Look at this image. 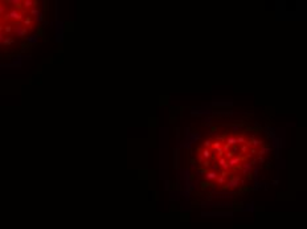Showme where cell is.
Wrapping results in <instances>:
<instances>
[{"label": "cell", "instance_id": "6da1fadb", "mask_svg": "<svg viewBox=\"0 0 307 229\" xmlns=\"http://www.w3.org/2000/svg\"><path fill=\"white\" fill-rule=\"evenodd\" d=\"M241 183H242V181H241V178H240V176H230V178L226 180V183H225L224 185H225L226 189H233V188H237Z\"/></svg>", "mask_w": 307, "mask_h": 229}, {"label": "cell", "instance_id": "7a4b0ae2", "mask_svg": "<svg viewBox=\"0 0 307 229\" xmlns=\"http://www.w3.org/2000/svg\"><path fill=\"white\" fill-rule=\"evenodd\" d=\"M245 159H246V158L233 156L232 159H229V160H228V167H229V168H233V170H234V168H236V167H237L238 164H241V163H242V162H244Z\"/></svg>", "mask_w": 307, "mask_h": 229}, {"label": "cell", "instance_id": "3957f363", "mask_svg": "<svg viewBox=\"0 0 307 229\" xmlns=\"http://www.w3.org/2000/svg\"><path fill=\"white\" fill-rule=\"evenodd\" d=\"M200 155L204 158V160H211L213 158V151L211 148H201L200 150Z\"/></svg>", "mask_w": 307, "mask_h": 229}, {"label": "cell", "instance_id": "277c9868", "mask_svg": "<svg viewBox=\"0 0 307 229\" xmlns=\"http://www.w3.org/2000/svg\"><path fill=\"white\" fill-rule=\"evenodd\" d=\"M252 167H253V163H252V162H245L244 164H242V175H245V176L250 175Z\"/></svg>", "mask_w": 307, "mask_h": 229}, {"label": "cell", "instance_id": "5b68a950", "mask_svg": "<svg viewBox=\"0 0 307 229\" xmlns=\"http://www.w3.org/2000/svg\"><path fill=\"white\" fill-rule=\"evenodd\" d=\"M217 166H218V168H221V170H224V171H228V170H229V167H228V160H226L224 156H222V158H218Z\"/></svg>", "mask_w": 307, "mask_h": 229}, {"label": "cell", "instance_id": "8992f818", "mask_svg": "<svg viewBox=\"0 0 307 229\" xmlns=\"http://www.w3.org/2000/svg\"><path fill=\"white\" fill-rule=\"evenodd\" d=\"M217 176H218V172H216V171H205V179L208 181H215L217 179Z\"/></svg>", "mask_w": 307, "mask_h": 229}, {"label": "cell", "instance_id": "52a82bcc", "mask_svg": "<svg viewBox=\"0 0 307 229\" xmlns=\"http://www.w3.org/2000/svg\"><path fill=\"white\" fill-rule=\"evenodd\" d=\"M222 143H225L229 148L233 147V146H237V144H236V135H229V137H226V139H225Z\"/></svg>", "mask_w": 307, "mask_h": 229}, {"label": "cell", "instance_id": "ba28073f", "mask_svg": "<svg viewBox=\"0 0 307 229\" xmlns=\"http://www.w3.org/2000/svg\"><path fill=\"white\" fill-rule=\"evenodd\" d=\"M261 146H263V140H261V139H254V138L250 139V147H252V148H259Z\"/></svg>", "mask_w": 307, "mask_h": 229}, {"label": "cell", "instance_id": "9c48e42d", "mask_svg": "<svg viewBox=\"0 0 307 229\" xmlns=\"http://www.w3.org/2000/svg\"><path fill=\"white\" fill-rule=\"evenodd\" d=\"M221 146H222V142H220V140H215V142H212V146H211V150L215 152V151H217L218 148H221Z\"/></svg>", "mask_w": 307, "mask_h": 229}, {"label": "cell", "instance_id": "30bf717a", "mask_svg": "<svg viewBox=\"0 0 307 229\" xmlns=\"http://www.w3.org/2000/svg\"><path fill=\"white\" fill-rule=\"evenodd\" d=\"M246 138L244 137V135H240V137H236V144L238 146V144H245L246 143Z\"/></svg>", "mask_w": 307, "mask_h": 229}, {"label": "cell", "instance_id": "8fae6325", "mask_svg": "<svg viewBox=\"0 0 307 229\" xmlns=\"http://www.w3.org/2000/svg\"><path fill=\"white\" fill-rule=\"evenodd\" d=\"M249 148H250V147H249L248 144H241V147L238 148V150H240V152H241L242 155H248V154H249Z\"/></svg>", "mask_w": 307, "mask_h": 229}, {"label": "cell", "instance_id": "7c38bea8", "mask_svg": "<svg viewBox=\"0 0 307 229\" xmlns=\"http://www.w3.org/2000/svg\"><path fill=\"white\" fill-rule=\"evenodd\" d=\"M226 180H228L226 178H222V176H220V175H218V176H217V179H216V181H217V184H218V185H224V184L226 183Z\"/></svg>", "mask_w": 307, "mask_h": 229}, {"label": "cell", "instance_id": "4fadbf2b", "mask_svg": "<svg viewBox=\"0 0 307 229\" xmlns=\"http://www.w3.org/2000/svg\"><path fill=\"white\" fill-rule=\"evenodd\" d=\"M211 146H212V140H211V139L204 140V143H202V148H211Z\"/></svg>", "mask_w": 307, "mask_h": 229}, {"label": "cell", "instance_id": "5bb4252c", "mask_svg": "<svg viewBox=\"0 0 307 229\" xmlns=\"http://www.w3.org/2000/svg\"><path fill=\"white\" fill-rule=\"evenodd\" d=\"M201 166H202L204 168H208V167L211 166V160H204V162H202V164H201Z\"/></svg>", "mask_w": 307, "mask_h": 229}, {"label": "cell", "instance_id": "9a60e30c", "mask_svg": "<svg viewBox=\"0 0 307 229\" xmlns=\"http://www.w3.org/2000/svg\"><path fill=\"white\" fill-rule=\"evenodd\" d=\"M215 152H216V155H217L218 158H222V156H224V151H222V148H218V150H217V151H215Z\"/></svg>", "mask_w": 307, "mask_h": 229}, {"label": "cell", "instance_id": "2e32d148", "mask_svg": "<svg viewBox=\"0 0 307 229\" xmlns=\"http://www.w3.org/2000/svg\"><path fill=\"white\" fill-rule=\"evenodd\" d=\"M197 160H199V163H200V164H202V162H204V158H202V156H201V155L199 154V155H197Z\"/></svg>", "mask_w": 307, "mask_h": 229}, {"label": "cell", "instance_id": "e0dca14e", "mask_svg": "<svg viewBox=\"0 0 307 229\" xmlns=\"http://www.w3.org/2000/svg\"><path fill=\"white\" fill-rule=\"evenodd\" d=\"M258 162H259V163H263V162H265V158H263V156H259V158H258Z\"/></svg>", "mask_w": 307, "mask_h": 229}, {"label": "cell", "instance_id": "ac0fdd59", "mask_svg": "<svg viewBox=\"0 0 307 229\" xmlns=\"http://www.w3.org/2000/svg\"><path fill=\"white\" fill-rule=\"evenodd\" d=\"M233 130H234V131H237V130H240V126H238V124H236V126L233 127Z\"/></svg>", "mask_w": 307, "mask_h": 229}]
</instances>
